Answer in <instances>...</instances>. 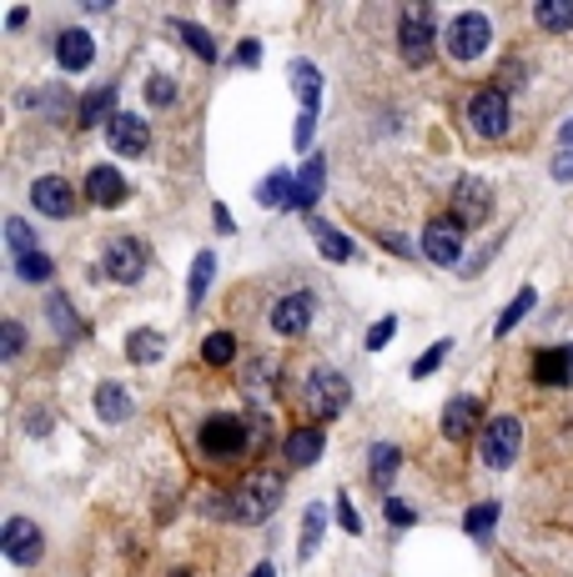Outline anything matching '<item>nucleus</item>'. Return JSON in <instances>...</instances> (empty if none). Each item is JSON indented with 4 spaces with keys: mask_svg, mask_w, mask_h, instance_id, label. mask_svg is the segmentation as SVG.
Here are the masks:
<instances>
[{
    "mask_svg": "<svg viewBox=\"0 0 573 577\" xmlns=\"http://www.w3.org/2000/svg\"><path fill=\"white\" fill-rule=\"evenodd\" d=\"M277 507H282V477H277V472L247 477V483L237 487V497H232V512H237L241 522H267Z\"/></svg>",
    "mask_w": 573,
    "mask_h": 577,
    "instance_id": "1",
    "label": "nucleus"
},
{
    "mask_svg": "<svg viewBox=\"0 0 573 577\" xmlns=\"http://www.w3.org/2000/svg\"><path fill=\"white\" fill-rule=\"evenodd\" d=\"M442 41H448V56H453V60H478L483 50H488V41H493V25L483 21L478 11H463V15L448 21Z\"/></svg>",
    "mask_w": 573,
    "mask_h": 577,
    "instance_id": "2",
    "label": "nucleus"
},
{
    "mask_svg": "<svg viewBox=\"0 0 573 577\" xmlns=\"http://www.w3.org/2000/svg\"><path fill=\"white\" fill-rule=\"evenodd\" d=\"M518 448H524V422H518V417H493V422L483 427V442H478V452H483L488 467H508V462L518 457Z\"/></svg>",
    "mask_w": 573,
    "mask_h": 577,
    "instance_id": "3",
    "label": "nucleus"
},
{
    "mask_svg": "<svg viewBox=\"0 0 573 577\" xmlns=\"http://www.w3.org/2000/svg\"><path fill=\"white\" fill-rule=\"evenodd\" d=\"M397 41H403V60H407V66H428V60H432V11H428V5H413V11L403 15Z\"/></svg>",
    "mask_w": 573,
    "mask_h": 577,
    "instance_id": "4",
    "label": "nucleus"
},
{
    "mask_svg": "<svg viewBox=\"0 0 573 577\" xmlns=\"http://www.w3.org/2000/svg\"><path fill=\"white\" fill-rule=\"evenodd\" d=\"M423 257L438 261V267H453V261L463 257V222H458V216L428 222V231H423Z\"/></svg>",
    "mask_w": 573,
    "mask_h": 577,
    "instance_id": "5",
    "label": "nucleus"
},
{
    "mask_svg": "<svg viewBox=\"0 0 573 577\" xmlns=\"http://www.w3.org/2000/svg\"><path fill=\"white\" fill-rule=\"evenodd\" d=\"M468 121H473L478 136H488V142H498L503 131H508V95L503 91H478L473 101H468Z\"/></svg>",
    "mask_w": 573,
    "mask_h": 577,
    "instance_id": "6",
    "label": "nucleus"
},
{
    "mask_svg": "<svg viewBox=\"0 0 573 577\" xmlns=\"http://www.w3.org/2000/svg\"><path fill=\"white\" fill-rule=\"evenodd\" d=\"M202 452H212V457H241L247 452V422L241 417H212L202 427Z\"/></svg>",
    "mask_w": 573,
    "mask_h": 577,
    "instance_id": "7",
    "label": "nucleus"
},
{
    "mask_svg": "<svg viewBox=\"0 0 573 577\" xmlns=\"http://www.w3.org/2000/svg\"><path fill=\"white\" fill-rule=\"evenodd\" d=\"M347 397H352V387H347L342 372H312L307 382V407L317 417H337L347 407Z\"/></svg>",
    "mask_w": 573,
    "mask_h": 577,
    "instance_id": "8",
    "label": "nucleus"
},
{
    "mask_svg": "<svg viewBox=\"0 0 573 577\" xmlns=\"http://www.w3.org/2000/svg\"><path fill=\"white\" fill-rule=\"evenodd\" d=\"M101 267H106L111 282H136L146 271V247L136 241V236H116L106 247V257H101Z\"/></svg>",
    "mask_w": 573,
    "mask_h": 577,
    "instance_id": "9",
    "label": "nucleus"
},
{
    "mask_svg": "<svg viewBox=\"0 0 573 577\" xmlns=\"http://www.w3.org/2000/svg\"><path fill=\"white\" fill-rule=\"evenodd\" d=\"M0 547H5V557H11L15 567H31V563H41V528L36 522H25V518H11L5 522V538H0Z\"/></svg>",
    "mask_w": 573,
    "mask_h": 577,
    "instance_id": "10",
    "label": "nucleus"
},
{
    "mask_svg": "<svg viewBox=\"0 0 573 577\" xmlns=\"http://www.w3.org/2000/svg\"><path fill=\"white\" fill-rule=\"evenodd\" d=\"M106 142H111V151H121V156H146V146H151V131H146L142 116H132V111H116V116H111V126H106Z\"/></svg>",
    "mask_w": 573,
    "mask_h": 577,
    "instance_id": "11",
    "label": "nucleus"
},
{
    "mask_svg": "<svg viewBox=\"0 0 573 577\" xmlns=\"http://www.w3.org/2000/svg\"><path fill=\"white\" fill-rule=\"evenodd\" d=\"M31 201H36V212L56 216V222H66V216L76 212V191L66 186L60 177H41L36 186H31Z\"/></svg>",
    "mask_w": 573,
    "mask_h": 577,
    "instance_id": "12",
    "label": "nucleus"
},
{
    "mask_svg": "<svg viewBox=\"0 0 573 577\" xmlns=\"http://www.w3.org/2000/svg\"><path fill=\"white\" fill-rule=\"evenodd\" d=\"M307 321H312V296L307 292L282 296V302L272 307V331H277V337H302Z\"/></svg>",
    "mask_w": 573,
    "mask_h": 577,
    "instance_id": "13",
    "label": "nucleus"
},
{
    "mask_svg": "<svg viewBox=\"0 0 573 577\" xmlns=\"http://www.w3.org/2000/svg\"><path fill=\"white\" fill-rule=\"evenodd\" d=\"M478 422H483V407L473 397H453L442 407V437H453V442H468L478 432Z\"/></svg>",
    "mask_w": 573,
    "mask_h": 577,
    "instance_id": "14",
    "label": "nucleus"
},
{
    "mask_svg": "<svg viewBox=\"0 0 573 577\" xmlns=\"http://www.w3.org/2000/svg\"><path fill=\"white\" fill-rule=\"evenodd\" d=\"M488 212H493L488 186H483V181H473V177L458 181V186H453V216H458V222H483Z\"/></svg>",
    "mask_w": 573,
    "mask_h": 577,
    "instance_id": "15",
    "label": "nucleus"
},
{
    "mask_svg": "<svg viewBox=\"0 0 573 577\" xmlns=\"http://www.w3.org/2000/svg\"><path fill=\"white\" fill-rule=\"evenodd\" d=\"M91 56H96V46H91V36H86V31H60V41H56L60 71H86V66H91Z\"/></svg>",
    "mask_w": 573,
    "mask_h": 577,
    "instance_id": "16",
    "label": "nucleus"
},
{
    "mask_svg": "<svg viewBox=\"0 0 573 577\" xmlns=\"http://www.w3.org/2000/svg\"><path fill=\"white\" fill-rule=\"evenodd\" d=\"M86 196H91L96 206H121V201H126V181H121V171H111V166H96L91 177H86Z\"/></svg>",
    "mask_w": 573,
    "mask_h": 577,
    "instance_id": "17",
    "label": "nucleus"
},
{
    "mask_svg": "<svg viewBox=\"0 0 573 577\" xmlns=\"http://www.w3.org/2000/svg\"><path fill=\"white\" fill-rule=\"evenodd\" d=\"M317 457H323V432L302 427V432L286 437V462H292V467H312Z\"/></svg>",
    "mask_w": 573,
    "mask_h": 577,
    "instance_id": "18",
    "label": "nucleus"
},
{
    "mask_svg": "<svg viewBox=\"0 0 573 577\" xmlns=\"http://www.w3.org/2000/svg\"><path fill=\"white\" fill-rule=\"evenodd\" d=\"M292 86H297L302 111H307V116H317V95H323V76H317V66L297 60V66H292Z\"/></svg>",
    "mask_w": 573,
    "mask_h": 577,
    "instance_id": "19",
    "label": "nucleus"
},
{
    "mask_svg": "<svg viewBox=\"0 0 573 577\" xmlns=\"http://www.w3.org/2000/svg\"><path fill=\"white\" fill-rule=\"evenodd\" d=\"M257 201H262V206H297V181L286 177V171H272V177L257 186Z\"/></svg>",
    "mask_w": 573,
    "mask_h": 577,
    "instance_id": "20",
    "label": "nucleus"
},
{
    "mask_svg": "<svg viewBox=\"0 0 573 577\" xmlns=\"http://www.w3.org/2000/svg\"><path fill=\"white\" fill-rule=\"evenodd\" d=\"M323 156H312L307 166H302V177H297V212H312V201L323 196Z\"/></svg>",
    "mask_w": 573,
    "mask_h": 577,
    "instance_id": "21",
    "label": "nucleus"
},
{
    "mask_svg": "<svg viewBox=\"0 0 573 577\" xmlns=\"http://www.w3.org/2000/svg\"><path fill=\"white\" fill-rule=\"evenodd\" d=\"M96 412L106 417V422H121V417L132 412V397H126V387H116V382H106V387L96 392Z\"/></svg>",
    "mask_w": 573,
    "mask_h": 577,
    "instance_id": "22",
    "label": "nucleus"
},
{
    "mask_svg": "<svg viewBox=\"0 0 573 577\" xmlns=\"http://www.w3.org/2000/svg\"><path fill=\"white\" fill-rule=\"evenodd\" d=\"M538 25L543 31H569L573 25V0H538Z\"/></svg>",
    "mask_w": 573,
    "mask_h": 577,
    "instance_id": "23",
    "label": "nucleus"
},
{
    "mask_svg": "<svg viewBox=\"0 0 573 577\" xmlns=\"http://www.w3.org/2000/svg\"><path fill=\"white\" fill-rule=\"evenodd\" d=\"M126 352H132V362L151 366V362H161V352H167V342H161L156 331H132V342H126Z\"/></svg>",
    "mask_w": 573,
    "mask_h": 577,
    "instance_id": "24",
    "label": "nucleus"
},
{
    "mask_svg": "<svg viewBox=\"0 0 573 577\" xmlns=\"http://www.w3.org/2000/svg\"><path fill=\"white\" fill-rule=\"evenodd\" d=\"M533 302H538V296H533V292H528V286H524V292H518L514 302H508V307H503V317H498V337H508V331H514L518 321H524L528 312H533Z\"/></svg>",
    "mask_w": 573,
    "mask_h": 577,
    "instance_id": "25",
    "label": "nucleus"
},
{
    "mask_svg": "<svg viewBox=\"0 0 573 577\" xmlns=\"http://www.w3.org/2000/svg\"><path fill=\"white\" fill-rule=\"evenodd\" d=\"M533 377L543 387H563V352H538L533 357Z\"/></svg>",
    "mask_w": 573,
    "mask_h": 577,
    "instance_id": "26",
    "label": "nucleus"
},
{
    "mask_svg": "<svg viewBox=\"0 0 573 577\" xmlns=\"http://www.w3.org/2000/svg\"><path fill=\"white\" fill-rule=\"evenodd\" d=\"M111 101H116V86H101V91L91 95L81 106V126H96V121H111L106 111H111Z\"/></svg>",
    "mask_w": 573,
    "mask_h": 577,
    "instance_id": "27",
    "label": "nucleus"
},
{
    "mask_svg": "<svg viewBox=\"0 0 573 577\" xmlns=\"http://www.w3.org/2000/svg\"><path fill=\"white\" fill-rule=\"evenodd\" d=\"M232 357H237V342H232L227 331H216V337H206V342H202V362H212V366H227Z\"/></svg>",
    "mask_w": 573,
    "mask_h": 577,
    "instance_id": "28",
    "label": "nucleus"
},
{
    "mask_svg": "<svg viewBox=\"0 0 573 577\" xmlns=\"http://www.w3.org/2000/svg\"><path fill=\"white\" fill-rule=\"evenodd\" d=\"M317 247H323L333 261H352V247H347V236L333 231V226H323V222H317Z\"/></svg>",
    "mask_w": 573,
    "mask_h": 577,
    "instance_id": "29",
    "label": "nucleus"
},
{
    "mask_svg": "<svg viewBox=\"0 0 573 577\" xmlns=\"http://www.w3.org/2000/svg\"><path fill=\"white\" fill-rule=\"evenodd\" d=\"M15 271H21V282H50V257L46 251H31V257L15 261Z\"/></svg>",
    "mask_w": 573,
    "mask_h": 577,
    "instance_id": "30",
    "label": "nucleus"
},
{
    "mask_svg": "<svg viewBox=\"0 0 573 577\" xmlns=\"http://www.w3.org/2000/svg\"><path fill=\"white\" fill-rule=\"evenodd\" d=\"M5 236H11V257H15V261L36 251V241H31V226H25L21 216H11V222H5Z\"/></svg>",
    "mask_w": 573,
    "mask_h": 577,
    "instance_id": "31",
    "label": "nucleus"
},
{
    "mask_svg": "<svg viewBox=\"0 0 573 577\" xmlns=\"http://www.w3.org/2000/svg\"><path fill=\"white\" fill-rule=\"evenodd\" d=\"M212 271H216V257H212V251H202L196 267H191V302H202V292L212 286Z\"/></svg>",
    "mask_w": 573,
    "mask_h": 577,
    "instance_id": "32",
    "label": "nucleus"
},
{
    "mask_svg": "<svg viewBox=\"0 0 573 577\" xmlns=\"http://www.w3.org/2000/svg\"><path fill=\"white\" fill-rule=\"evenodd\" d=\"M177 31L187 36V46L196 50L202 60H212V56H216V50H212V36H206V31H196V25H187V21H177Z\"/></svg>",
    "mask_w": 573,
    "mask_h": 577,
    "instance_id": "33",
    "label": "nucleus"
},
{
    "mask_svg": "<svg viewBox=\"0 0 573 577\" xmlns=\"http://www.w3.org/2000/svg\"><path fill=\"white\" fill-rule=\"evenodd\" d=\"M493 518H498V502L473 507V512H468V532H473V538H483V532L493 528Z\"/></svg>",
    "mask_w": 573,
    "mask_h": 577,
    "instance_id": "34",
    "label": "nucleus"
},
{
    "mask_svg": "<svg viewBox=\"0 0 573 577\" xmlns=\"http://www.w3.org/2000/svg\"><path fill=\"white\" fill-rule=\"evenodd\" d=\"M453 352V342H438V347H428V352H423V362L413 366V377H432V372H438V362L442 357Z\"/></svg>",
    "mask_w": 573,
    "mask_h": 577,
    "instance_id": "35",
    "label": "nucleus"
},
{
    "mask_svg": "<svg viewBox=\"0 0 573 577\" xmlns=\"http://www.w3.org/2000/svg\"><path fill=\"white\" fill-rule=\"evenodd\" d=\"M323 507H307V532H302V557H312V547H317V532H323Z\"/></svg>",
    "mask_w": 573,
    "mask_h": 577,
    "instance_id": "36",
    "label": "nucleus"
},
{
    "mask_svg": "<svg viewBox=\"0 0 573 577\" xmlns=\"http://www.w3.org/2000/svg\"><path fill=\"white\" fill-rule=\"evenodd\" d=\"M50 317H56V331H60V337H76V321H71V307H66V296H50Z\"/></svg>",
    "mask_w": 573,
    "mask_h": 577,
    "instance_id": "37",
    "label": "nucleus"
},
{
    "mask_svg": "<svg viewBox=\"0 0 573 577\" xmlns=\"http://www.w3.org/2000/svg\"><path fill=\"white\" fill-rule=\"evenodd\" d=\"M393 331H397V321H393V317H382V321H378V327H372V331H368V347H372V352H382V347L393 342Z\"/></svg>",
    "mask_w": 573,
    "mask_h": 577,
    "instance_id": "38",
    "label": "nucleus"
},
{
    "mask_svg": "<svg viewBox=\"0 0 573 577\" xmlns=\"http://www.w3.org/2000/svg\"><path fill=\"white\" fill-rule=\"evenodd\" d=\"M372 467H378V483H387V477H393V467H397V452H393V448H378Z\"/></svg>",
    "mask_w": 573,
    "mask_h": 577,
    "instance_id": "39",
    "label": "nucleus"
},
{
    "mask_svg": "<svg viewBox=\"0 0 573 577\" xmlns=\"http://www.w3.org/2000/svg\"><path fill=\"white\" fill-rule=\"evenodd\" d=\"M21 321H5V357H21Z\"/></svg>",
    "mask_w": 573,
    "mask_h": 577,
    "instance_id": "40",
    "label": "nucleus"
},
{
    "mask_svg": "<svg viewBox=\"0 0 573 577\" xmlns=\"http://www.w3.org/2000/svg\"><path fill=\"white\" fill-rule=\"evenodd\" d=\"M337 518H342L347 532H362V522H358V512H352V502H347V497H337Z\"/></svg>",
    "mask_w": 573,
    "mask_h": 577,
    "instance_id": "41",
    "label": "nucleus"
},
{
    "mask_svg": "<svg viewBox=\"0 0 573 577\" xmlns=\"http://www.w3.org/2000/svg\"><path fill=\"white\" fill-rule=\"evenodd\" d=\"M387 518H393L397 528H407V522H413V507H407V502H393V497H387Z\"/></svg>",
    "mask_w": 573,
    "mask_h": 577,
    "instance_id": "42",
    "label": "nucleus"
},
{
    "mask_svg": "<svg viewBox=\"0 0 573 577\" xmlns=\"http://www.w3.org/2000/svg\"><path fill=\"white\" fill-rule=\"evenodd\" d=\"M146 95H151L156 106H161V101H171L177 91H171V81H167V76H156V81H151V91H146Z\"/></svg>",
    "mask_w": 573,
    "mask_h": 577,
    "instance_id": "43",
    "label": "nucleus"
},
{
    "mask_svg": "<svg viewBox=\"0 0 573 577\" xmlns=\"http://www.w3.org/2000/svg\"><path fill=\"white\" fill-rule=\"evenodd\" d=\"M257 60H262V46H257V41H247V46L237 50V66H257Z\"/></svg>",
    "mask_w": 573,
    "mask_h": 577,
    "instance_id": "44",
    "label": "nucleus"
},
{
    "mask_svg": "<svg viewBox=\"0 0 573 577\" xmlns=\"http://www.w3.org/2000/svg\"><path fill=\"white\" fill-rule=\"evenodd\" d=\"M553 177H559V181H573V151H563L559 161H553Z\"/></svg>",
    "mask_w": 573,
    "mask_h": 577,
    "instance_id": "45",
    "label": "nucleus"
},
{
    "mask_svg": "<svg viewBox=\"0 0 573 577\" xmlns=\"http://www.w3.org/2000/svg\"><path fill=\"white\" fill-rule=\"evenodd\" d=\"M312 121L317 116H307V111L297 116V146H312Z\"/></svg>",
    "mask_w": 573,
    "mask_h": 577,
    "instance_id": "46",
    "label": "nucleus"
},
{
    "mask_svg": "<svg viewBox=\"0 0 573 577\" xmlns=\"http://www.w3.org/2000/svg\"><path fill=\"white\" fill-rule=\"evenodd\" d=\"M563 352V387H573V347H559Z\"/></svg>",
    "mask_w": 573,
    "mask_h": 577,
    "instance_id": "47",
    "label": "nucleus"
},
{
    "mask_svg": "<svg viewBox=\"0 0 573 577\" xmlns=\"http://www.w3.org/2000/svg\"><path fill=\"white\" fill-rule=\"evenodd\" d=\"M382 247H387V251H403V257H407V251H413V247H407V241H403V236H382Z\"/></svg>",
    "mask_w": 573,
    "mask_h": 577,
    "instance_id": "48",
    "label": "nucleus"
},
{
    "mask_svg": "<svg viewBox=\"0 0 573 577\" xmlns=\"http://www.w3.org/2000/svg\"><path fill=\"white\" fill-rule=\"evenodd\" d=\"M251 577H272V567H267V563H262V567H257V573H251Z\"/></svg>",
    "mask_w": 573,
    "mask_h": 577,
    "instance_id": "49",
    "label": "nucleus"
}]
</instances>
